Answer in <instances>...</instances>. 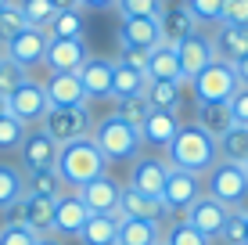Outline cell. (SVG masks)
<instances>
[{
    "mask_svg": "<svg viewBox=\"0 0 248 245\" xmlns=\"http://www.w3.org/2000/svg\"><path fill=\"white\" fill-rule=\"evenodd\" d=\"M191 87H194V98H198V101H230L241 83H237L234 65L223 62V58H216V62H212L209 69L191 83Z\"/></svg>",
    "mask_w": 248,
    "mask_h": 245,
    "instance_id": "7",
    "label": "cell"
},
{
    "mask_svg": "<svg viewBox=\"0 0 248 245\" xmlns=\"http://www.w3.org/2000/svg\"><path fill=\"white\" fill-rule=\"evenodd\" d=\"M90 141L101 148V155L108 159V163H126V159H137V151H140V130L130 123H123L119 115H108V119H101L97 126L90 130Z\"/></svg>",
    "mask_w": 248,
    "mask_h": 245,
    "instance_id": "3",
    "label": "cell"
},
{
    "mask_svg": "<svg viewBox=\"0 0 248 245\" xmlns=\"http://www.w3.org/2000/svg\"><path fill=\"white\" fill-rule=\"evenodd\" d=\"M223 4L227 0H184V7L194 15V22H223Z\"/></svg>",
    "mask_w": 248,
    "mask_h": 245,
    "instance_id": "40",
    "label": "cell"
},
{
    "mask_svg": "<svg viewBox=\"0 0 248 245\" xmlns=\"http://www.w3.org/2000/svg\"><path fill=\"white\" fill-rule=\"evenodd\" d=\"M234 72H237V83H241V87H248V54L241 58V62H234Z\"/></svg>",
    "mask_w": 248,
    "mask_h": 245,
    "instance_id": "48",
    "label": "cell"
},
{
    "mask_svg": "<svg viewBox=\"0 0 248 245\" xmlns=\"http://www.w3.org/2000/svg\"><path fill=\"white\" fill-rule=\"evenodd\" d=\"M245 234H248V216H241V213H230V220H227V227H223V238L227 245H245Z\"/></svg>",
    "mask_w": 248,
    "mask_h": 245,
    "instance_id": "43",
    "label": "cell"
},
{
    "mask_svg": "<svg viewBox=\"0 0 248 245\" xmlns=\"http://www.w3.org/2000/svg\"><path fill=\"white\" fill-rule=\"evenodd\" d=\"M184 98V83H169V80H148V90H144V101L151 108H162V112H176Z\"/></svg>",
    "mask_w": 248,
    "mask_h": 245,
    "instance_id": "31",
    "label": "cell"
},
{
    "mask_svg": "<svg viewBox=\"0 0 248 245\" xmlns=\"http://www.w3.org/2000/svg\"><path fill=\"white\" fill-rule=\"evenodd\" d=\"M76 195L83 198V206L90 209V213H101V216H112L119 213V198H123V184L115 180V177H108V173H101V177H93L90 184H83Z\"/></svg>",
    "mask_w": 248,
    "mask_h": 245,
    "instance_id": "13",
    "label": "cell"
},
{
    "mask_svg": "<svg viewBox=\"0 0 248 245\" xmlns=\"http://www.w3.org/2000/svg\"><path fill=\"white\" fill-rule=\"evenodd\" d=\"M54 7H58V11H79V0H54Z\"/></svg>",
    "mask_w": 248,
    "mask_h": 245,
    "instance_id": "49",
    "label": "cell"
},
{
    "mask_svg": "<svg viewBox=\"0 0 248 245\" xmlns=\"http://www.w3.org/2000/svg\"><path fill=\"white\" fill-rule=\"evenodd\" d=\"M87 220H90V209L83 206V198L76 195V191H65V195L54 202V234L79 238V231H83Z\"/></svg>",
    "mask_w": 248,
    "mask_h": 245,
    "instance_id": "18",
    "label": "cell"
},
{
    "mask_svg": "<svg viewBox=\"0 0 248 245\" xmlns=\"http://www.w3.org/2000/svg\"><path fill=\"white\" fill-rule=\"evenodd\" d=\"M50 40H83V11H58L47 25Z\"/></svg>",
    "mask_w": 248,
    "mask_h": 245,
    "instance_id": "34",
    "label": "cell"
},
{
    "mask_svg": "<svg viewBox=\"0 0 248 245\" xmlns=\"http://www.w3.org/2000/svg\"><path fill=\"white\" fill-rule=\"evenodd\" d=\"M227 105H230V115H234V123L248 126V87H237L234 98H230Z\"/></svg>",
    "mask_w": 248,
    "mask_h": 245,
    "instance_id": "45",
    "label": "cell"
},
{
    "mask_svg": "<svg viewBox=\"0 0 248 245\" xmlns=\"http://www.w3.org/2000/svg\"><path fill=\"white\" fill-rule=\"evenodd\" d=\"M123 18H158L166 0H115Z\"/></svg>",
    "mask_w": 248,
    "mask_h": 245,
    "instance_id": "36",
    "label": "cell"
},
{
    "mask_svg": "<svg viewBox=\"0 0 248 245\" xmlns=\"http://www.w3.org/2000/svg\"><path fill=\"white\" fill-rule=\"evenodd\" d=\"M22 195H25V170H18L11 163H0V213L11 209Z\"/></svg>",
    "mask_w": 248,
    "mask_h": 245,
    "instance_id": "32",
    "label": "cell"
},
{
    "mask_svg": "<svg viewBox=\"0 0 248 245\" xmlns=\"http://www.w3.org/2000/svg\"><path fill=\"white\" fill-rule=\"evenodd\" d=\"M87 58H90L87 40H50L44 65H47V72H79Z\"/></svg>",
    "mask_w": 248,
    "mask_h": 245,
    "instance_id": "15",
    "label": "cell"
},
{
    "mask_svg": "<svg viewBox=\"0 0 248 245\" xmlns=\"http://www.w3.org/2000/svg\"><path fill=\"white\" fill-rule=\"evenodd\" d=\"M158 29H162V44H180V40H187L194 29H198V22H194V15L184 7V0L180 4H166L162 7V15H158Z\"/></svg>",
    "mask_w": 248,
    "mask_h": 245,
    "instance_id": "22",
    "label": "cell"
},
{
    "mask_svg": "<svg viewBox=\"0 0 248 245\" xmlns=\"http://www.w3.org/2000/svg\"><path fill=\"white\" fill-rule=\"evenodd\" d=\"M223 22L227 25H248V0H227L223 4Z\"/></svg>",
    "mask_w": 248,
    "mask_h": 245,
    "instance_id": "46",
    "label": "cell"
},
{
    "mask_svg": "<svg viewBox=\"0 0 248 245\" xmlns=\"http://www.w3.org/2000/svg\"><path fill=\"white\" fill-rule=\"evenodd\" d=\"M40 130L50 133L58 145H68V141L90 137L93 123H90L87 105H79V108H47V115L40 119Z\"/></svg>",
    "mask_w": 248,
    "mask_h": 245,
    "instance_id": "6",
    "label": "cell"
},
{
    "mask_svg": "<svg viewBox=\"0 0 248 245\" xmlns=\"http://www.w3.org/2000/svg\"><path fill=\"white\" fill-rule=\"evenodd\" d=\"M0 65H4V50H0Z\"/></svg>",
    "mask_w": 248,
    "mask_h": 245,
    "instance_id": "56",
    "label": "cell"
},
{
    "mask_svg": "<svg viewBox=\"0 0 248 245\" xmlns=\"http://www.w3.org/2000/svg\"><path fill=\"white\" fill-rule=\"evenodd\" d=\"M58 141L50 137V133L44 130H29L25 133V141H22V170L29 173V170H47V166H54L58 163Z\"/></svg>",
    "mask_w": 248,
    "mask_h": 245,
    "instance_id": "16",
    "label": "cell"
},
{
    "mask_svg": "<svg viewBox=\"0 0 248 245\" xmlns=\"http://www.w3.org/2000/svg\"><path fill=\"white\" fill-rule=\"evenodd\" d=\"M105 166H108V159L101 155V148L93 145L90 137H79V141H68V145L58 148V163H54V170H58V177L65 180V188L79 191L83 184H90V180H93V177L108 173Z\"/></svg>",
    "mask_w": 248,
    "mask_h": 245,
    "instance_id": "2",
    "label": "cell"
},
{
    "mask_svg": "<svg viewBox=\"0 0 248 245\" xmlns=\"http://www.w3.org/2000/svg\"><path fill=\"white\" fill-rule=\"evenodd\" d=\"M162 242H166V245H209V238H205V234H198L191 224H184V220H176L173 227H169Z\"/></svg>",
    "mask_w": 248,
    "mask_h": 245,
    "instance_id": "42",
    "label": "cell"
},
{
    "mask_svg": "<svg viewBox=\"0 0 248 245\" xmlns=\"http://www.w3.org/2000/svg\"><path fill=\"white\" fill-rule=\"evenodd\" d=\"M155 242H162V224L119 216V238H115V245H155Z\"/></svg>",
    "mask_w": 248,
    "mask_h": 245,
    "instance_id": "27",
    "label": "cell"
},
{
    "mask_svg": "<svg viewBox=\"0 0 248 245\" xmlns=\"http://www.w3.org/2000/svg\"><path fill=\"white\" fill-rule=\"evenodd\" d=\"M148 112H151V105L144 98H126V101H115V112L112 115H119L123 123H130V126L140 130V123L148 119Z\"/></svg>",
    "mask_w": 248,
    "mask_h": 245,
    "instance_id": "39",
    "label": "cell"
},
{
    "mask_svg": "<svg viewBox=\"0 0 248 245\" xmlns=\"http://www.w3.org/2000/svg\"><path fill=\"white\" fill-rule=\"evenodd\" d=\"M65 180L58 177L54 166H47V170H29L25 173V195H44V198H62L65 195Z\"/></svg>",
    "mask_w": 248,
    "mask_h": 245,
    "instance_id": "30",
    "label": "cell"
},
{
    "mask_svg": "<svg viewBox=\"0 0 248 245\" xmlns=\"http://www.w3.org/2000/svg\"><path fill=\"white\" fill-rule=\"evenodd\" d=\"M44 90H47L50 108H79V105H87V94H83V83H79L76 72H50Z\"/></svg>",
    "mask_w": 248,
    "mask_h": 245,
    "instance_id": "19",
    "label": "cell"
},
{
    "mask_svg": "<svg viewBox=\"0 0 248 245\" xmlns=\"http://www.w3.org/2000/svg\"><path fill=\"white\" fill-rule=\"evenodd\" d=\"M25 133H29V126L18 123L15 115H0V151H15V148H22V141H25Z\"/></svg>",
    "mask_w": 248,
    "mask_h": 245,
    "instance_id": "37",
    "label": "cell"
},
{
    "mask_svg": "<svg viewBox=\"0 0 248 245\" xmlns=\"http://www.w3.org/2000/svg\"><path fill=\"white\" fill-rule=\"evenodd\" d=\"M245 245H248V234H245Z\"/></svg>",
    "mask_w": 248,
    "mask_h": 245,
    "instance_id": "58",
    "label": "cell"
},
{
    "mask_svg": "<svg viewBox=\"0 0 248 245\" xmlns=\"http://www.w3.org/2000/svg\"><path fill=\"white\" fill-rule=\"evenodd\" d=\"M169 170H173V166H169L166 159H155V155L137 159L133 170H130V188L133 191H144V195H151V198H162Z\"/></svg>",
    "mask_w": 248,
    "mask_h": 245,
    "instance_id": "14",
    "label": "cell"
},
{
    "mask_svg": "<svg viewBox=\"0 0 248 245\" xmlns=\"http://www.w3.org/2000/svg\"><path fill=\"white\" fill-rule=\"evenodd\" d=\"M162 44L158 18H123L119 25V47L123 50H155Z\"/></svg>",
    "mask_w": 248,
    "mask_h": 245,
    "instance_id": "17",
    "label": "cell"
},
{
    "mask_svg": "<svg viewBox=\"0 0 248 245\" xmlns=\"http://www.w3.org/2000/svg\"><path fill=\"white\" fill-rule=\"evenodd\" d=\"M194 123H198L205 133H212V137L219 141L230 126H234V115H230V105H227V101H198Z\"/></svg>",
    "mask_w": 248,
    "mask_h": 245,
    "instance_id": "26",
    "label": "cell"
},
{
    "mask_svg": "<svg viewBox=\"0 0 248 245\" xmlns=\"http://www.w3.org/2000/svg\"><path fill=\"white\" fill-rule=\"evenodd\" d=\"M148 90V72H137L130 65L115 62V72H112V98L115 101H126V98H144Z\"/></svg>",
    "mask_w": 248,
    "mask_h": 245,
    "instance_id": "28",
    "label": "cell"
},
{
    "mask_svg": "<svg viewBox=\"0 0 248 245\" xmlns=\"http://www.w3.org/2000/svg\"><path fill=\"white\" fill-rule=\"evenodd\" d=\"M216 145H219V163H245L248 159V126L234 123Z\"/></svg>",
    "mask_w": 248,
    "mask_h": 245,
    "instance_id": "33",
    "label": "cell"
},
{
    "mask_svg": "<svg viewBox=\"0 0 248 245\" xmlns=\"http://www.w3.org/2000/svg\"><path fill=\"white\" fill-rule=\"evenodd\" d=\"M202 195H205L202 177H194V173H187V170H169L166 191H162V206H166V213H180L184 216Z\"/></svg>",
    "mask_w": 248,
    "mask_h": 245,
    "instance_id": "8",
    "label": "cell"
},
{
    "mask_svg": "<svg viewBox=\"0 0 248 245\" xmlns=\"http://www.w3.org/2000/svg\"><path fill=\"white\" fill-rule=\"evenodd\" d=\"M180 133V119H176V112H162V108H151L148 119L140 123V141L151 148H166L173 145V137Z\"/></svg>",
    "mask_w": 248,
    "mask_h": 245,
    "instance_id": "21",
    "label": "cell"
},
{
    "mask_svg": "<svg viewBox=\"0 0 248 245\" xmlns=\"http://www.w3.org/2000/svg\"><path fill=\"white\" fill-rule=\"evenodd\" d=\"M205 195L223 202L227 209H237L241 198L248 195V173L241 163H216L205 173Z\"/></svg>",
    "mask_w": 248,
    "mask_h": 245,
    "instance_id": "4",
    "label": "cell"
},
{
    "mask_svg": "<svg viewBox=\"0 0 248 245\" xmlns=\"http://www.w3.org/2000/svg\"><path fill=\"white\" fill-rule=\"evenodd\" d=\"M47 44H50L47 29H32V25H29V29H22L18 36L4 47V58H7V62H15V65H22V69L29 72L32 65H44Z\"/></svg>",
    "mask_w": 248,
    "mask_h": 245,
    "instance_id": "12",
    "label": "cell"
},
{
    "mask_svg": "<svg viewBox=\"0 0 248 245\" xmlns=\"http://www.w3.org/2000/svg\"><path fill=\"white\" fill-rule=\"evenodd\" d=\"M47 108H50L47 90H44V83H36V80H25L22 87L7 98V115H15V119L25 123V126L40 123L47 115Z\"/></svg>",
    "mask_w": 248,
    "mask_h": 245,
    "instance_id": "10",
    "label": "cell"
},
{
    "mask_svg": "<svg viewBox=\"0 0 248 245\" xmlns=\"http://www.w3.org/2000/svg\"><path fill=\"white\" fill-rule=\"evenodd\" d=\"M79 4L83 7H97V11H101V7H115V0H79Z\"/></svg>",
    "mask_w": 248,
    "mask_h": 245,
    "instance_id": "50",
    "label": "cell"
},
{
    "mask_svg": "<svg viewBox=\"0 0 248 245\" xmlns=\"http://www.w3.org/2000/svg\"><path fill=\"white\" fill-rule=\"evenodd\" d=\"M25 80H29V72H25L22 65H15V62H7V58H4V65H0V98L7 101Z\"/></svg>",
    "mask_w": 248,
    "mask_h": 245,
    "instance_id": "41",
    "label": "cell"
},
{
    "mask_svg": "<svg viewBox=\"0 0 248 245\" xmlns=\"http://www.w3.org/2000/svg\"><path fill=\"white\" fill-rule=\"evenodd\" d=\"M115 238H119V213H112V216L90 213V220L79 231L83 245H115Z\"/></svg>",
    "mask_w": 248,
    "mask_h": 245,
    "instance_id": "29",
    "label": "cell"
},
{
    "mask_svg": "<svg viewBox=\"0 0 248 245\" xmlns=\"http://www.w3.org/2000/svg\"><path fill=\"white\" fill-rule=\"evenodd\" d=\"M155 245H166V242H155Z\"/></svg>",
    "mask_w": 248,
    "mask_h": 245,
    "instance_id": "57",
    "label": "cell"
},
{
    "mask_svg": "<svg viewBox=\"0 0 248 245\" xmlns=\"http://www.w3.org/2000/svg\"><path fill=\"white\" fill-rule=\"evenodd\" d=\"M234 213H241V216H248V195L241 198V206H237V209H234Z\"/></svg>",
    "mask_w": 248,
    "mask_h": 245,
    "instance_id": "52",
    "label": "cell"
},
{
    "mask_svg": "<svg viewBox=\"0 0 248 245\" xmlns=\"http://www.w3.org/2000/svg\"><path fill=\"white\" fill-rule=\"evenodd\" d=\"M119 216L162 224V220H166V206H162V198H151V195H144V191L123 188V198H119Z\"/></svg>",
    "mask_w": 248,
    "mask_h": 245,
    "instance_id": "23",
    "label": "cell"
},
{
    "mask_svg": "<svg viewBox=\"0 0 248 245\" xmlns=\"http://www.w3.org/2000/svg\"><path fill=\"white\" fill-rule=\"evenodd\" d=\"M22 29H29V22L22 18V11H18V4H11V7H4L0 11V50H4L7 44H11L15 36H18Z\"/></svg>",
    "mask_w": 248,
    "mask_h": 245,
    "instance_id": "38",
    "label": "cell"
},
{
    "mask_svg": "<svg viewBox=\"0 0 248 245\" xmlns=\"http://www.w3.org/2000/svg\"><path fill=\"white\" fill-rule=\"evenodd\" d=\"M219 163V145L212 133H205L198 123L180 126V133L169 145V166L173 170H187L194 177H205L212 166Z\"/></svg>",
    "mask_w": 248,
    "mask_h": 245,
    "instance_id": "1",
    "label": "cell"
},
{
    "mask_svg": "<svg viewBox=\"0 0 248 245\" xmlns=\"http://www.w3.org/2000/svg\"><path fill=\"white\" fill-rule=\"evenodd\" d=\"M4 112H7V101H4V98H0V115H4Z\"/></svg>",
    "mask_w": 248,
    "mask_h": 245,
    "instance_id": "54",
    "label": "cell"
},
{
    "mask_svg": "<svg viewBox=\"0 0 248 245\" xmlns=\"http://www.w3.org/2000/svg\"><path fill=\"white\" fill-rule=\"evenodd\" d=\"M32 245H62V242H58V238H54V234H47V238H36V242H32Z\"/></svg>",
    "mask_w": 248,
    "mask_h": 245,
    "instance_id": "51",
    "label": "cell"
},
{
    "mask_svg": "<svg viewBox=\"0 0 248 245\" xmlns=\"http://www.w3.org/2000/svg\"><path fill=\"white\" fill-rule=\"evenodd\" d=\"M112 72H115V62H108V58H87L83 62V69L76 72L83 83V94L90 98H112Z\"/></svg>",
    "mask_w": 248,
    "mask_h": 245,
    "instance_id": "20",
    "label": "cell"
},
{
    "mask_svg": "<svg viewBox=\"0 0 248 245\" xmlns=\"http://www.w3.org/2000/svg\"><path fill=\"white\" fill-rule=\"evenodd\" d=\"M212 47H216V58H223V62H241L248 54V25H227L219 22L216 36H212Z\"/></svg>",
    "mask_w": 248,
    "mask_h": 245,
    "instance_id": "24",
    "label": "cell"
},
{
    "mask_svg": "<svg viewBox=\"0 0 248 245\" xmlns=\"http://www.w3.org/2000/svg\"><path fill=\"white\" fill-rule=\"evenodd\" d=\"M36 242V234L29 231V227L22 224H4L0 227V245H32Z\"/></svg>",
    "mask_w": 248,
    "mask_h": 245,
    "instance_id": "44",
    "label": "cell"
},
{
    "mask_svg": "<svg viewBox=\"0 0 248 245\" xmlns=\"http://www.w3.org/2000/svg\"><path fill=\"white\" fill-rule=\"evenodd\" d=\"M15 4V0H0V11H4V7H11Z\"/></svg>",
    "mask_w": 248,
    "mask_h": 245,
    "instance_id": "53",
    "label": "cell"
},
{
    "mask_svg": "<svg viewBox=\"0 0 248 245\" xmlns=\"http://www.w3.org/2000/svg\"><path fill=\"white\" fill-rule=\"evenodd\" d=\"M176 58H180V72H184V83H194L198 76L216 62V47H212V36L194 29L187 40L176 44Z\"/></svg>",
    "mask_w": 248,
    "mask_h": 245,
    "instance_id": "9",
    "label": "cell"
},
{
    "mask_svg": "<svg viewBox=\"0 0 248 245\" xmlns=\"http://www.w3.org/2000/svg\"><path fill=\"white\" fill-rule=\"evenodd\" d=\"M119 62L130 65V69H137V72H144V69H148V50H123Z\"/></svg>",
    "mask_w": 248,
    "mask_h": 245,
    "instance_id": "47",
    "label": "cell"
},
{
    "mask_svg": "<svg viewBox=\"0 0 248 245\" xmlns=\"http://www.w3.org/2000/svg\"><path fill=\"white\" fill-rule=\"evenodd\" d=\"M18 4V11H22V18L32 25V29H47L50 18L58 15V7H54V0H15Z\"/></svg>",
    "mask_w": 248,
    "mask_h": 245,
    "instance_id": "35",
    "label": "cell"
},
{
    "mask_svg": "<svg viewBox=\"0 0 248 245\" xmlns=\"http://www.w3.org/2000/svg\"><path fill=\"white\" fill-rule=\"evenodd\" d=\"M148 80H169V83H184L180 72V58H176L173 44H158L155 50H148Z\"/></svg>",
    "mask_w": 248,
    "mask_h": 245,
    "instance_id": "25",
    "label": "cell"
},
{
    "mask_svg": "<svg viewBox=\"0 0 248 245\" xmlns=\"http://www.w3.org/2000/svg\"><path fill=\"white\" fill-rule=\"evenodd\" d=\"M230 213H234V209H227L223 202L202 195V198L194 202V206L187 209L184 216H180V220H184V224H191L198 234H205V238L212 242V238H219V234H223V227H227V220H230Z\"/></svg>",
    "mask_w": 248,
    "mask_h": 245,
    "instance_id": "11",
    "label": "cell"
},
{
    "mask_svg": "<svg viewBox=\"0 0 248 245\" xmlns=\"http://www.w3.org/2000/svg\"><path fill=\"white\" fill-rule=\"evenodd\" d=\"M54 202L58 198L22 195L11 209H4V224H22V227H29L36 238H47V234H54Z\"/></svg>",
    "mask_w": 248,
    "mask_h": 245,
    "instance_id": "5",
    "label": "cell"
},
{
    "mask_svg": "<svg viewBox=\"0 0 248 245\" xmlns=\"http://www.w3.org/2000/svg\"><path fill=\"white\" fill-rule=\"evenodd\" d=\"M241 166H245V173H248V159H245V163H241Z\"/></svg>",
    "mask_w": 248,
    "mask_h": 245,
    "instance_id": "55",
    "label": "cell"
}]
</instances>
